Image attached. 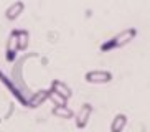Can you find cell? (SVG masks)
Wrapping results in <instances>:
<instances>
[{
	"mask_svg": "<svg viewBox=\"0 0 150 132\" xmlns=\"http://www.w3.org/2000/svg\"><path fill=\"white\" fill-rule=\"evenodd\" d=\"M91 114H93V106L86 102V104L81 106V109L78 111V114H76V127L78 129H84L88 126L89 119H91Z\"/></svg>",
	"mask_w": 150,
	"mask_h": 132,
	"instance_id": "cell-3",
	"label": "cell"
},
{
	"mask_svg": "<svg viewBox=\"0 0 150 132\" xmlns=\"http://www.w3.org/2000/svg\"><path fill=\"white\" fill-rule=\"evenodd\" d=\"M50 99L53 101L54 106H63V104H66V101H68V99H64L61 94H58L56 91H53V89H50Z\"/></svg>",
	"mask_w": 150,
	"mask_h": 132,
	"instance_id": "cell-12",
	"label": "cell"
},
{
	"mask_svg": "<svg viewBox=\"0 0 150 132\" xmlns=\"http://www.w3.org/2000/svg\"><path fill=\"white\" fill-rule=\"evenodd\" d=\"M137 36V28L130 26V28H125L122 30L120 33H117L115 36H112L110 40H107L106 43L101 45V51L102 53H107L110 50H117V48H122L125 45H129L134 38Z\"/></svg>",
	"mask_w": 150,
	"mask_h": 132,
	"instance_id": "cell-1",
	"label": "cell"
},
{
	"mask_svg": "<svg viewBox=\"0 0 150 132\" xmlns=\"http://www.w3.org/2000/svg\"><path fill=\"white\" fill-rule=\"evenodd\" d=\"M23 10H25V4H23L22 0H17V2H13L8 9L5 10V18L10 20V22H13V20H17L23 13Z\"/></svg>",
	"mask_w": 150,
	"mask_h": 132,
	"instance_id": "cell-6",
	"label": "cell"
},
{
	"mask_svg": "<svg viewBox=\"0 0 150 132\" xmlns=\"http://www.w3.org/2000/svg\"><path fill=\"white\" fill-rule=\"evenodd\" d=\"M127 116L125 114H115V117L110 122V132H122L124 127L127 126Z\"/></svg>",
	"mask_w": 150,
	"mask_h": 132,
	"instance_id": "cell-10",
	"label": "cell"
},
{
	"mask_svg": "<svg viewBox=\"0 0 150 132\" xmlns=\"http://www.w3.org/2000/svg\"><path fill=\"white\" fill-rule=\"evenodd\" d=\"M17 51L18 50V43H17V36H15V31L12 30L8 36V41H7V50H5V58H7V61H15V58H17Z\"/></svg>",
	"mask_w": 150,
	"mask_h": 132,
	"instance_id": "cell-5",
	"label": "cell"
},
{
	"mask_svg": "<svg viewBox=\"0 0 150 132\" xmlns=\"http://www.w3.org/2000/svg\"><path fill=\"white\" fill-rule=\"evenodd\" d=\"M0 81H2V83L5 84V86H7V88L10 89V92H12V94H13L15 97H17L18 101L22 102L23 106H27V99H25V96H23V92L20 91V89L17 88V86H15L13 83H12V81H10L8 78H7V76L4 75V73H2V71H0Z\"/></svg>",
	"mask_w": 150,
	"mask_h": 132,
	"instance_id": "cell-7",
	"label": "cell"
},
{
	"mask_svg": "<svg viewBox=\"0 0 150 132\" xmlns=\"http://www.w3.org/2000/svg\"><path fill=\"white\" fill-rule=\"evenodd\" d=\"M84 81L89 84H107L112 81V73L110 71H104V70L88 71L84 75Z\"/></svg>",
	"mask_w": 150,
	"mask_h": 132,
	"instance_id": "cell-2",
	"label": "cell"
},
{
	"mask_svg": "<svg viewBox=\"0 0 150 132\" xmlns=\"http://www.w3.org/2000/svg\"><path fill=\"white\" fill-rule=\"evenodd\" d=\"M46 99H50V89H40V91L33 92V94L27 99V107L36 109V107H40Z\"/></svg>",
	"mask_w": 150,
	"mask_h": 132,
	"instance_id": "cell-4",
	"label": "cell"
},
{
	"mask_svg": "<svg viewBox=\"0 0 150 132\" xmlns=\"http://www.w3.org/2000/svg\"><path fill=\"white\" fill-rule=\"evenodd\" d=\"M51 112H53V116H56V117H59V119H73V116H74V112H73L66 104L54 106L53 109H51Z\"/></svg>",
	"mask_w": 150,
	"mask_h": 132,
	"instance_id": "cell-11",
	"label": "cell"
},
{
	"mask_svg": "<svg viewBox=\"0 0 150 132\" xmlns=\"http://www.w3.org/2000/svg\"><path fill=\"white\" fill-rule=\"evenodd\" d=\"M13 31H15V36H17L18 50L25 51L28 48V43H30V33L27 30H13Z\"/></svg>",
	"mask_w": 150,
	"mask_h": 132,
	"instance_id": "cell-9",
	"label": "cell"
},
{
	"mask_svg": "<svg viewBox=\"0 0 150 132\" xmlns=\"http://www.w3.org/2000/svg\"><path fill=\"white\" fill-rule=\"evenodd\" d=\"M51 89H53V91H56L58 94H61L64 99H69V97L73 96L71 88L68 86V84H64L63 81H59V79H54L53 83H51Z\"/></svg>",
	"mask_w": 150,
	"mask_h": 132,
	"instance_id": "cell-8",
	"label": "cell"
}]
</instances>
